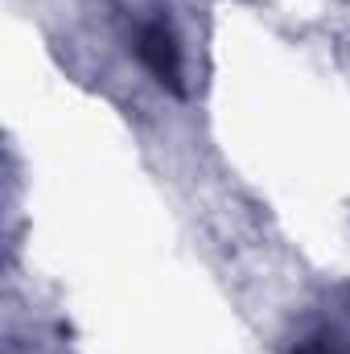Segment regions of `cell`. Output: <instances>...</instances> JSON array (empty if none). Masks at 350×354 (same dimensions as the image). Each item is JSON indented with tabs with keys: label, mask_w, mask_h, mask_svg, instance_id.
Here are the masks:
<instances>
[{
	"label": "cell",
	"mask_w": 350,
	"mask_h": 354,
	"mask_svg": "<svg viewBox=\"0 0 350 354\" xmlns=\"http://www.w3.org/2000/svg\"><path fill=\"white\" fill-rule=\"evenodd\" d=\"M136 58L145 62V71L161 87L181 95V46H177V37L165 17H153V21H145L136 29Z\"/></svg>",
	"instance_id": "obj_1"
},
{
	"label": "cell",
	"mask_w": 350,
	"mask_h": 354,
	"mask_svg": "<svg viewBox=\"0 0 350 354\" xmlns=\"http://www.w3.org/2000/svg\"><path fill=\"white\" fill-rule=\"evenodd\" d=\"M297 354H334V351H326V346H301Z\"/></svg>",
	"instance_id": "obj_2"
}]
</instances>
